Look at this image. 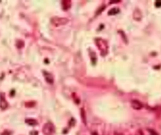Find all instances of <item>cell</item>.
Instances as JSON below:
<instances>
[{"label": "cell", "mask_w": 161, "mask_h": 135, "mask_svg": "<svg viewBox=\"0 0 161 135\" xmlns=\"http://www.w3.org/2000/svg\"><path fill=\"white\" fill-rule=\"evenodd\" d=\"M12 133L10 131H8V130H5L4 131H3L1 134V135H11Z\"/></svg>", "instance_id": "8"}, {"label": "cell", "mask_w": 161, "mask_h": 135, "mask_svg": "<svg viewBox=\"0 0 161 135\" xmlns=\"http://www.w3.org/2000/svg\"><path fill=\"white\" fill-rule=\"evenodd\" d=\"M7 107V103L5 100L4 97L0 96V107L2 109H5Z\"/></svg>", "instance_id": "5"}, {"label": "cell", "mask_w": 161, "mask_h": 135, "mask_svg": "<svg viewBox=\"0 0 161 135\" xmlns=\"http://www.w3.org/2000/svg\"><path fill=\"white\" fill-rule=\"evenodd\" d=\"M119 9L117 8H113L109 10L108 14L110 15H114L118 13Z\"/></svg>", "instance_id": "7"}, {"label": "cell", "mask_w": 161, "mask_h": 135, "mask_svg": "<svg viewBox=\"0 0 161 135\" xmlns=\"http://www.w3.org/2000/svg\"><path fill=\"white\" fill-rule=\"evenodd\" d=\"M132 106L134 109L139 110L142 108L143 105L141 104V103L139 101L135 100H133L132 102Z\"/></svg>", "instance_id": "3"}, {"label": "cell", "mask_w": 161, "mask_h": 135, "mask_svg": "<svg viewBox=\"0 0 161 135\" xmlns=\"http://www.w3.org/2000/svg\"><path fill=\"white\" fill-rule=\"evenodd\" d=\"M150 133H151V135H157V134H156V132H155V131H150Z\"/></svg>", "instance_id": "10"}, {"label": "cell", "mask_w": 161, "mask_h": 135, "mask_svg": "<svg viewBox=\"0 0 161 135\" xmlns=\"http://www.w3.org/2000/svg\"><path fill=\"white\" fill-rule=\"evenodd\" d=\"M43 131L45 135H51L54 132V127L50 123H46L43 126Z\"/></svg>", "instance_id": "1"}, {"label": "cell", "mask_w": 161, "mask_h": 135, "mask_svg": "<svg viewBox=\"0 0 161 135\" xmlns=\"http://www.w3.org/2000/svg\"><path fill=\"white\" fill-rule=\"evenodd\" d=\"M97 42L99 43V44H97V46L99 47L100 50H101L102 49L103 50V52L104 53L105 52H106L107 44L105 43L104 41L102 39H101H101H98L97 40Z\"/></svg>", "instance_id": "4"}, {"label": "cell", "mask_w": 161, "mask_h": 135, "mask_svg": "<svg viewBox=\"0 0 161 135\" xmlns=\"http://www.w3.org/2000/svg\"><path fill=\"white\" fill-rule=\"evenodd\" d=\"M26 122L30 126H35L37 124V121L33 119H27L26 120Z\"/></svg>", "instance_id": "6"}, {"label": "cell", "mask_w": 161, "mask_h": 135, "mask_svg": "<svg viewBox=\"0 0 161 135\" xmlns=\"http://www.w3.org/2000/svg\"><path fill=\"white\" fill-rule=\"evenodd\" d=\"M67 22L66 19H62V18H57V19L54 18L52 19V23L55 25H62L63 24L66 23Z\"/></svg>", "instance_id": "2"}, {"label": "cell", "mask_w": 161, "mask_h": 135, "mask_svg": "<svg viewBox=\"0 0 161 135\" xmlns=\"http://www.w3.org/2000/svg\"><path fill=\"white\" fill-rule=\"evenodd\" d=\"M30 135H38V132L37 131H32L30 133Z\"/></svg>", "instance_id": "9"}]
</instances>
